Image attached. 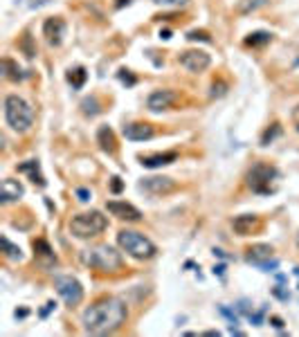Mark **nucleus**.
I'll list each match as a JSON object with an SVG mask.
<instances>
[{
    "mask_svg": "<svg viewBox=\"0 0 299 337\" xmlns=\"http://www.w3.org/2000/svg\"><path fill=\"white\" fill-rule=\"evenodd\" d=\"M270 324H272L274 328H279V331L283 328V319H281V317H270Z\"/></svg>",
    "mask_w": 299,
    "mask_h": 337,
    "instance_id": "obj_38",
    "label": "nucleus"
},
{
    "mask_svg": "<svg viewBox=\"0 0 299 337\" xmlns=\"http://www.w3.org/2000/svg\"><path fill=\"white\" fill-rule=\"evenodd\" d=\"M106 211L110 216L119 218V221H126V223H139L142 221V211L137 209L135 205L126 200H108L106 202Z\"/></svg>",
    "mask_w": 299,
    "mask_h": 337,
    "instance_id": "obj_9",
    "label": "nucleus"
},
{
    "mask_svg": "<svg viewBox=\"0 0 299 337\" xmlns=\"http://www.w3.org/2000/svg\"><path fill=\"white\" fill-rule=\"evenodd\" d=\"M119 79H122V84H126V85H135V81H137L133 74H131V70H124V68L119 70Z\"/></svg>",
    "mask_w": 299,
    "mask_h": 337,
    "instance_id": "obj_33",
    "label": "nucleus"
},
{
    "mask_svg": "<svg viewBox=\"0 0 299 337\" xmlns=\"http://www.w3.org/2000/svg\"><path fill=\"white\" fill-rule=\"evenodd\" d=\"M32 248H34V256L48 258V261H56V256H54V250L50 248V243L45 241V238H36V241L32 243Z\"/></svg>",
    "mask_w": 299,
    "mask_h": 337,
    "instance_id": "obj_20",
    "label": "nucleus"
},
{
    "mask_svg": "<svg viewBox=\"0 0 299 337\" xmlns=\"http://www.w3.org/2000/svg\"><path fill=\"white\" fill-rule=\"evenodd\" d=\"M187 38H189V41H205V43L212 41V36H209L205 29H191V32L187 34Z\"/></svg>",
    "mask_w": 299,
    "mask_h": 337,
    "instance_id": "obj_30",
    "label": "nucleus"
},
{
    "mask_svg": "<svg viewBox=\"0 0 299 337\" xmlns=\"http://www.w3.org/2000/svg\"><path fill=\"white\" fill-rule=\"evenodd\" d=\"M178 160V153L176 151H166V153H151V155H139V162L144 168H162V167H169Z\"/></svg>",
    "mask_w": 299,
    "mask_h": 337,
    "instance_id": "obj_15",
    "label": "nucleus"
},
{
    "mask_svg": "<svg viewBox=\"0 0 299 337\" xmlns=\"http://www.w3.org/2000/svg\"><path fill=\"white\" fill-rule=\"evenodd\" d=\"M160 38H164V41H169V38H171V29H164V32H160Z\"/></svg>",
    "mask_w": 299,
    "mask_h": 337,
    "instance_id": "obj_41",
    "label": "nucleus"
},
{
    "mask_svg": "<svg viewBox=\"0 0 299 337\" xmlns=\"http://www.w3.org/2000/svg\"><path fill=\"white\" fill-rule=\"evenodd\" d=\"M25 196V187L14 178H5L2 180V205H9V202H18Z\"/></svg>",
    "mask_w": 299,
    "mask_h": 337,
    "instance_id": "obj_16",
    "label": "nucleus"
},
{
    "mask_svg": "<svg viewBox=\"0 0 299 337\" xmlns=\"http://www.w3.org/2000/svg\"><path fill=\"white\" fill-rule=\"evenodd\" d=\"M153 135H155V128L149 121H133V124L124 126V137L131 140V142H144V140H151Z\"/></svg>",
    "mask_w": 299,
    "mask_h": 337,
    "instance_id": "obj_13",
    "label": "nucleus"
},
{
    "mask_svg": "<svg viewBox=\"0 0 299 337\" xmlns=\"http://www.w3.org/2000/svg\"><path fill=\"white\" fill-rule=\"evenodd\" d=\"M117 245L122 248V252H126L135 261H149V258H153L158 254L155 243L142 232H137V229H119Z\"/></svg>",
    "mask_w": 299,
    "mask_h": 337,
    "instance_id": "obj_4",
    "label": "nucleus"
},
{
    "mask_svg": "<svg viewBox=\"0 0 299 337\" xmlns=\"http://www.w3.org/2000/svg\"><path fill=\"white\" fill-rule=\"evenodd\" d=\"M268 2H270V0H239V2H236V11H239L241 16H247L252 11L266 7Z\"/></svg>",
    "mask_w": 299,
    "mask_h": 337,
    "instance_id": "obj_22",
    "label": "nucleus"
},
{
    "mask_svg": "<svg viewBox=\"0 0 299 337\" xmlns=\"http://www.w3.org/2000/svg\"><path fill=\"white\" fill-rule=\"evenodd\" d=\"M277 178H279L277 167H272V164H266V162H256V164H252V168L247 171L245 185L250 187L254 194L266 196V194H272V191H274L272 182Z\"/></svg>",
    "mask_w": 299,
    "mask_h": 337,
    "instance_id": "obj_6",
    "label": "nucleus"
},
{
    "mask_svg": "<svg viewBox=\"0 0 299 337\" xmlns=\"http://www.w3.org/2000/svg\"><path fill=\"white\" fill-rule=\"evenodd\" d=\"M54 308H56V304H54V301H48V304H45V308L41 310V317H48L50 312L54 310Z\"/></svg>",
    "mask_w": 299,
    "mask_h": 337,
    "instance_id": "obj_37",
    "label": "nucleus"
},
{
    "mask_svg": "<svg viewBox=\"0 0 299 337\" xmlns=\"http://www.w3.org/2000/svg\"><path fill=\"white\" fill-rule=\"evenodd\" d=\"M295 274H297V277H299V268H295Z\"/></svg>",
    "mask_w": 299,
    "mask_h": 337,
    "instance_id": "obj_44",
    "label": "nucleus"
},
{
    "mask_svg": "<svg viewBox=\"0 0 299 337\" xmlns=\"http://www.w3.org/2000/svg\"><path fill=\"white\" fill-rule=\"evenodd\" d=\"M2 68H5V77L9 81H23L25 79V72H23L11 58H2Z\"/></svg>",
    "mask_w": 299,
    "mask_h": 337,
    "instance_id": "obj_23",
    "label": "nucleus"
},
{
    "mask_svg": "<svg viewBox=\"0 0 299 337\" xmlns=\"http://www.w3.org/2000/svg\"><path fill=\"white\" fill-rule=\"evenodd\" d=\"M85 70L83 68H75V70H70L68 72V81L72 84V88H81V85L85 84Z\"/></svg>",
    "mask_w": 299,
    "mask_h": 337,
    "instance_id": "obj_27",
    "label": "nucleus"
},
{
    "mask_svg": "<svg viewBox=\"0 0 299 337\" xmlns=\"http://www.w3.org/2000/svg\"><path fill=\"white\" fill-rule=\"evenodd\" d=\"M16 171H18V173L29 175V180H32L34 185H38V187L48 185V182H45V175L41 173V164H38V160H25V162H21L16 167Z\"/></svg>",
    "mask_w": 299,
    "mask_h": 337,
    "instance_id": "obj_17",
    "label": "nucleus"
},
{
    "mask_svg": "<svg viewBox=\"0 0 299 337\" xmlns=\"http://www.w3.org/2000/svg\"><path fill=\"white\" fill-rule=\"evenodd\" d=\"M81 111H83L85 117H97L102 112V101H99V97L97 95L85 97V99L81 101Z\"/></svg>",
    "mask_w": 299,
    "mask_h": 337,
    "instance_id": "obj_21",
    "label": "nucleus"
},
{
    "mask_svg": "<svg viewBox=\"0 0 299 337\" xmlns=\"http://www.w3.org/2000/svg\"><path fill=\"white\" fill-rule=\"evenodd\" d=\"M272 41V34L270 32H252L250 36L245 38L247 48H259V45H266V43Z\"/></svg>",
    "mask_w": 299,
    "mask_h": 337,
    "instance_id": "obj_24",
    "label": "nucleus"
},
{
    "mask_svg": "<svg viewBox=\"0 0 299 337\" xmlns=\"http://www.w3.org/2000/svg\"><path fill=\"white\" fill-rule=\"evenodd\" d=\"M124 5H131V0H119V2H115V7H117V9H119V7H124Z\"/></svg>",
    "mask_w": 299,
    "mask_h": 337,
    "instance_id": "obj_42",
    "label": "nucleus"
},
{
    "mask_svg": "<svg viewBox=\"0 0 299 337\" xmlns=\"http://www.w3.org/2000/svg\"><path fill=\"white\" fill-rule=\"evenodd\" d=\"M65 29H68V25H65V21L61 16H52L43 23V36H45L50 48H59L63 43Z\"/></svg>",
    "mask_w": 299,
    "mask_h": 337,
    "instance_id": "obj_12",
    "label": "nucleus"
},
{
    "mask_svg": "<svg viewBox=\"0 0 299 337\" xmlns=\"http://www.w3.org/2000/svg\"><path fill=\"white\" fill-rule=\"evenodd\" d=\"M225 92H227V84H225V81H214L209 97H212V99H220Z\"/></svg>",
    "mask_w": 299,
    "mask_h": 337,
    "instance_id": "obj_29",
    "label": "nucleus"
},
{
    "mask_svg": "<svg viewBox=\"0 0 299 337\" xmlns=\"http://www.w3.org/2000/svg\"><path fill=\"white\" fill-rule=\"evenodd\" d=\"M232 229H234L239 236H250V234L261 229V221H259V216H254V214H243V216H236L234 221H232Z\"/></svg>",
    "mask_w": 299,
    "mask_h": 337,
    "instance_id": "obj_14",
    "label": "nucleus"
},
{
    "mask_svg": "<svg viewBox=\"0 0 299 337\" xmlns=\"http://www.w3.org/2000/svg\"><path fill=\"white\" fill-rule=\"evenodd\" d=\"M176 99H178V92H173V90H169V88H158L146 97V108H149L151 112L169 111L171 106L176 104Z\"/></svg>",
    "mask_w": 299,
    "mask_h": 337,
    "instance_id": "obj_10",
    "label": "nucleus"
},
{
    "mask_svg": "<svg viewBox=\"0 0 299 337\" xmlns=\"http://www.w3.org/2000/svg\"><path fill=\"white\" fill-rule=\"evenodd\" d=\"M68 227H70V234L75 238H95L106 232L108 218L104 216L102 211L90 209V211H83V214L72 216Z\"/></svg>",
    "mask_w": 299,
    "mask_h": 337,
    "instance_id": "obj_5",
    "label": "nucleus"
},
{
    "mask_svg": "<svg viewBox=\"0 0 299 337\" xmlns=\"http://www.w3.org/2000/svg\"><path fill=\"white\" fill-rule=\"evenodd\" d=\"M75 196L79 198V202H88L92 198V191L85 189V187H79V189H75Z\"/></svg>",
    "mask_w": 299,
    "mask_h": 337,
    "instance_id": "obj_32",
    "label": "nucleus"
},
{
    "mask_svg": "<svg viewBox=\"0 0 299 337\" xmlns=\"http://www.w3.org/2000/svg\"><path fill=\"white\" fill-rule=\"evenodd\" d=\"M178 63L187 70V72L200 74V72H205V70L212 65V56H209L205 50L191 48V50H185V52H180V56H178Z\"/></svg>",
    "mask_w": 299,
    "mask_h": 337,
    "instance_id": "obj_8",
    "label": "nucleus"
},
{
    "mask_svg": "<svg viewBox=\"0 0 299 337\" xmlns=\"http://www.w3.org/2000/svg\"><path fill=\"white\" fill-rule=\"evenodd\" d=\"M272 295L277 297V299H281V301H288L290 299V295L286 292V290H281V285H274V288H272Z\"/></svg>",
    "mask_w": 299,
    "mask_h": 337,
    "instance_id": "obj_36",
    "label": "nucleus"
},
{
    "mask_svg": "<svg viewBox=\"0 0 299 337\" xmlns=\"http://www.w3.org/2000/svg\"><path fill=\"white\" fill-rule=\"evenodd\" d=\"M245 258L250 261L252 265L261 263V261H268V258H272V245H266V243H256V245H250V248L245 250Z\"/></svg>",
    "mask_w": 299,
    "mask_h": 337,
    "instance_id": "obj_18",
    "label": "nucleus"
},
{
    "mask_svg": "<svg viewBox=\"0 0 299 337\" xmlns=\"http://www.w3.org/2000/svg\"><path fill=\"white\" fill-rule=\"evenodd\" d=\"M297 131H299V124H297Z\"/></svg>",
    "mask_w": 299,
    "mask_h": 337,
    "instance_id": "obj_45",
    "label": "nucleus"
},
{
    "mask_svg": "<svg viewBox=\"0 0 299 337\" xmlns=\"http://www.w3.org/2000/svg\"><path fill=\"white\" fill-rule=\"evenodd\" d=\"M122 189H124L122 178H117V175H112V178H110V191H112V194H122Z\"/></svg>",
    "mask_w": 299,
    "mask_h": 337,
    "instance_id": "obj_35",
    "label": "nucleus"
},
{
    "mask_svg": "<svg viewBox=\"0 0 299 337\" xmlns=\"http://www.w3.org/2000/svg\"><path fill=\"white\" fill-rule=\"evenodd\" d=\"M279 135H281V126H279V124H272L270 128H266V131H263V135H261V144H263V146H268V144H272Z\"/></svg>",
    "mask_w": 299,
    "mask_h": 337,
    "instance_id": "obj_28",
    "label": "nucleus"
},
{
    "mask_svg": "<svg viewBox=\"0 0 299 337\" xmlns=\"http://www.w3.org/2000/svg\"><path fill=\"white\" fill-rule=\"evenodd\" d=\"M214 274H218V277H223V274H225V265H216V268H214Z\"/></svg>",
    "mask_w": 299,
    "mask_h": 337,
    "instance_id": "obj_39",
    "label": "nucleus"
},
{
    "mask_svg": "<svg viewBox=\"0 0 299 337\" xmlns=\"http://www.w3.org/2000/svg\"><path fill=\"white\" fill-rule=\"evenodd\" d=\"M81 261H83L88 268L97 270V272H104V274H115V272H122L124 270L122 254L112 248V245H106V243L83 250Z\"/></svg>",
    "mask_w": 299,
    "mask_h": 337,
    "instance_id": "obj_2",
    "label": "nucleus"
},
{
    "mask_svg": "<svg viewBox=\"0 0 299 337\" xmlns=\"http://www.w3.org/2000/svg\"><path fill=\"white\" fill-rule=\"evenodd\" d=\"M295 243H297V250H299V232H297V236H295Z\"/></svg>",
    "mask_w": 299,
    "mask_h": 337,
    "instance_id": "obj_43",
    "label": "nucleus"
},
{
    "mask_svg": "<svg viewBox=\"0 0 299 337\" xmlns=\"http://www.w3.org/2000/svg\"><path fill=\"white\" fill-rule=\"evenodd\" d=\"M18 50H21V52L25 54L27 58H34V56H36V48H34L32 36H29V34H23V36H21V41H18Z\"/></svg>",
    "mask_w": 299,
    "mask_h": 337,
    "instance_id": "obj_26",
    "label": "nucleus"
},
{
    "mask_svg": "<svg viewBox=\"0 0 299 337\" xmlns=\"http://www.w3.org/2000/svg\"><path fill=\"white\" fill-rule=\"evenodd\" d=\"M34 112L32 104L25 101L21 95H7L5 97V121L11 131L16 133H27L34 126Z\"/></svg>",
    "mask_w": 299,
    "mask_h": 337,
    "instance_id": "obj_3",
    "label": "nucleus"
},
{
    "mask_svg": "<svg viewBox=\"0 0 299 337\" xmlns=\"http://www.w3.org/2000/svg\"><path fill=\"white\" fill-rule=\"evenodd\" d=\"M176 180L169 178V175H151L139 182V189H144L151 196H166L176 189Z\"/></svg>",
    "mask_w": 299,
    "mask_h": 337,
    "instance_id": "obj_11",
    "label": "nucleus"
},
{
    "mask_svg": "<svg viewBox=\"0 0 299 337\" xmlns=\"http://www.w3.org/2000/svg\"><path fill=\"white\" fill-rule=\"evenodd\" d=\"M153 2L160 7H185L189 0H153Z\"/></svg>",
    "mask_w": 299,
    "mask_h": 337,
    "instance_id": "obj_31",
    "label": "nucleus"
},
{
    "mask_svg": "<svg viewBox=\"0 0 299 337\" xmlns=\"http://www.w3.org/2000/svg\"><path fill=\"white\" fill-rule=\"evenodd\" d=\"M54 288L59 292V297L70 306L75 308L83 301V285L79 283V279H75L72 274H59L54 277Z\"/></svg>",
    "mask_w": 299,
    "mask_h": 337,
    "instance_id": "obj_7",
    "label": "nucleus"
},
{
    "mask_svg": "<svg viewBox=\"0 0 299 337\" xmlns=\"http://www.w3.org/2000/svg\"><path fill=\"white\" fill-rule=\"evenodd\" d=\"M14 315H16V317H21V319H23V317H27V315H29V310H25V308H23V310H16V312H14Z\"/></svg>",
    "mask_w": 299,
    "mask_h": 337,
    "instance_id": "obj_40",
    "label": "nucleus"
},
{
    "mask_svg": "<svg viewBox=\"0 0 299 337\" xmlns=\"http://www.w3.org/2000/svg\"><path fill=\"white\" fill-rule=\"evenodd\" d=\"M128 319V306L119 297H102L83 310L81 324L88 335H110Z\"/></svg>",
    "mask_w": 299,
    "mask_h": 337,
    "instance_id": "obj_1",
    "label": "nucleus"
},
{
    "mask_svg": "<svg viewBox=\"0 0 299 337\" xmlns=\"http://www.w3.org/2000/svg\"><path fill=\"white\" fill-rule=\"evenodd\" d=\"M2 245H5V256L9 261H23V250L18 245H14L7 236H2Z\"/></svg>",
    "mask_w": 299,
    "mask_h": 337,
    "instance_id": "obj_25",
    "label": "nucleus"
},
{
    "mask_svg": "<svg viewBox=\"0 0 299 337\" xmlns=\"http://www.w3.org/2000/svg\"><path fill=\"white\" fill-rule=\"evenodd\" d=\"M97 144L104 153H110V155L117 151V140H115V133L110 126H102L97 131Z\"/></svg>",
    "mask_w": 299,
    "mask_h": 337,
    "instance_id": "obj_19",
    "label": "nucleus"
},
{
    "mask_svg": "<svg viewBox=\"0 0 299 337\" xmlns=\"http://www.w3.org/2000/svg\"><path fill=\"white\" fill-rule=\"evenodd\" d=\"M218 310H220V315H225V317H227V319H230L232 324H234V326H236V324H239V315H236V312H232L230 308H227V306H220Z\"/></svg>",
    "mask_w": 299,
    "mask_h": 337,
    "instance_id": "obj_34",
    "label": "nucleus"
}]
</instances>
